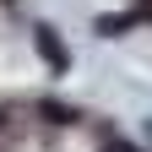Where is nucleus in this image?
<instances>
[{"instance_id": "obj_1", "label": "nucleus", "mask_w": 152, "mask_h": 152, "mask_svg": "<svg viewBox=\"0 0 152 152\" xmlns=\"http://www.w3.org/2000/svg\"><path fill=\"white\" fill-rule=\"evenodd\" d=\"M33 44H38V54H44L54 71H65V65H71V54H65L60 38H54V27H38V33H33Z\"/></svg>"}, {"instance_id": "obj_3", "label": "nucleus", "mask_w": 152, "mask_h": 152, "mask_svg": "<svg viewBox=\"0 0 152 152\" xmlns=\"http://www.w3.org/2000/svg\"><path fill=\"white\" fill-rule=\"evenodd\" d=\"M103 152H136V147H125V141H109V147H103Z\"/></svg>"}, {"instance_id": "obj_2", "label": "nucleus", "mask_w": 152, "mask_h": 152, "mask_svg": "<svg viewBox=\"0 0 152 152\" xmlns=\"http://www.w3.org/2000/svg\"><path fill=\"white\" fill-rule=\"evenodd\" d=\"M130 22H136V16H103V22H98V33H109V38H114V33H125Z\"/></svg>"}]
</instances>
